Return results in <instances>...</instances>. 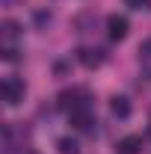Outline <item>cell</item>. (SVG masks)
Masks as SVG:
<instances>
[{"mask_svg": "<svg viewBox=\"0 0 151 154\" xmlns=\"http://www.w3.org/2000/svg\"><path fill=\"white\" fill-rule=\"evenodd\" d=\"M57 151L59 154H80V145H77V139H71V136H62L57 142Z\"/></svg>", "mask_w": 151, "mask_h": 154, "instance_id": "9", "label": "cell"}, {"mask_svg": "<svg viewBox=\"0 0 151 154\" xmlns=\"http://www.w3.org/2000/svg\"><path fill=\"white\" fill-rule=\"evenodd\" d=\"M0 95H3V104L15 107V104H21L24 95H27V83L18 80V77H6V80L0 83Z\"/></svg>", "mask_w": 151, "mask_h": 154, "instance_id": "1", "label": "cell"}, {"mask_svg": "<svg viewBox=\"0 0 151 154\" xmlns=\"http://www.w3.org/2000/svg\"><path fill=\"white\" fill-rule=\"evenodd\" d=\"M107 36L113 38V42H122V38L128 36V18L110 15V18H107Z\"/></svg>", "mask_w": 151, "mask_h": 154, "instance_id": "3", "label": "cell"}, {"mask_svg": "<svg viewBox=\"0 0 151 154\" xmlns=\"http://www.w3.org/2000/svg\"><path fill=\"white\" fill-rule=\"evenodd\" d=\"M125 3H128V6H131V9H142V6H145V3H148V0H125Z\"/></svg>", "mask_w": 151, "mask_h": 154, "instance_id": "11", "label": "cell"}, {"mask_svg": "<svg viewBox=\"0 0 151 154\" xmlns=\"http://www.w3.org/2000/svg\"><path fill=\"white\" fill-rule=\"evenodd\" d=\"M57 104H59V110H80V107H89V92L86 89H65V92H59L57 98Z\"/></svg>", "mask_w": 151, "mask_h": 154, "instance_id": "2", "label": "cell"}, {"mask_svg": "<svg viewBox=\"0 0 151 154\" xmlns=\"http://www.w3.org/2000/svg\"><path fill=\"white\" fill-rule=\"evenodd\" d=\"M0 33H3V42H6V45H12V42L21 36V24L12 21V18H6L3 24H0Z\"/></svg>", "mask_w": 151, "mask_h": 154, "instance_id": "7", "label": "cell"}, {"mask_svg": "<svg viewBox=\"0 0 151 154\" xmlns=\"http://www.w3.org/2000/svg\"><path fill=\"white\" fill-rule=\"evenodd\" d=\"M142 151V139L139 136H122L119 139V154H139Z\"/></svg>", "mask_w": 151, "mask_h": 154, "instance_id": "8", "label": "cell"}, {"mask_svg": "<svg viewBox=\"0 0 151 154\" xmlns=\"http://www.w3.org/2000/svg\"><path fill=\"white\" fill-rule=\"evenodd\" d=\"M110 110H113L116 119H128V116H131V101L125 95H113L110 98Z\"/></svg>", "mask_w": 151, "mask_h": 154, "instance_id": "6", "label": "cell"}, {"mask_svg": "<svg viewBox=\"0 0 151 154\" xmlns=\"http://www.w3.org/2000/svg\"><path fill=\"white\" fill-rule=\"evenodd\" d=\"M3 59H6V62H15V59H18V48H15V45H3Z\"/></svg>", "mask_w": 151, "mask_h": 154, "instance_id": "10", "label": "cell"}, {"mask_svg": "<svg viewBox=\"0 0 151 154\" xmlns=\"http://www.w3.org/2000/svg\"><path fill=\"white\" fill-rule=\"evenodd\" d=\"M77 59H80V65H83V68H98V65L104 62V51L83 48V51H77Z\"/></svg>", "mask_w": 151, "mask_h": 154, "instance_id": "5", "label": "cell"}, {"mask_svg": "<svg viewBox=\"0 0 151 154\" xmlns=\"http://www.w3.org/2000/svg\"><path fill=\"white\" fill-rule=\"evenodd\" d=\"M68 119H71V128H74V131H89V128H92V113H89V107L71 110Z\"/></svg>", "mask_w": 151, "mask_h": 154, "instance_id": "4", "label": "cell"}]
</instances>
